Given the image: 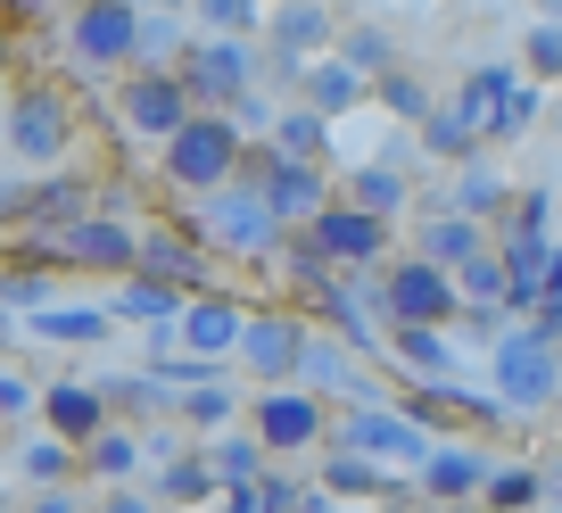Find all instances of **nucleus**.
<instances>
[{
  "instance_id": "obj_8",
  "label": "nucleus",
  "mask_w": 562,
  "mask_h": 513,
  "mask_svg": "<svg viewBox=\"0 0 562 513\" xmlns=\"http://www.w3.org/2000/svg\"><path fill=\"white\" fill-rule=\"evenodd\" d=\"M67 142H75V108H67L58 83H18V91H9V149H18V158L58 166Z\"/></svg>"
},
{
  "instance_id": "obj_46",
  "label": "nucleus",
  "mask_w": 562,
  "mask_h": 513,
  "mask_svg": "<svg viewBox=\"0 0 562 513\" xmlns=\"http://www.w3.org/2000/svg\"><path fill=\"white\" fill-rule=\"evenodd\" d=\"M265 9H299V0H265Z\"/></svg>"
},
{
  "instance_id": "obj_20",
  "label": "nucleus",
  "mask_w": 562,
  "mask_h": 513,
  "mask_svg": "<svg viewBox=\"0 0 562 513\" xmlns=\"http://www.w3.org/2000/svg\"><path fill=\"white\" fill-rule=\"evenodd\" d=\"M265 34H273V51H281V58H315L323 42H331V9H323V0L273 9V25H265Z\"/></svg>"
},
{
  "instance_id": "obj_17",
  "label": "nucleus",
  "mask_w": 562,
  "mask_h": 513,
  "mask_svg": "<svg viewBox=\"0 0 562 513\" xmlns=\"http://www.w3.org/2000/svg\"><path fill=\"white\" fill-rule=\"evenodd\" d=\"M480 248H488V224H472V215H447V208L414 232V257H422V266H439V274H463Z\"/></svg>"
},
{
  "instance_id": "obj_43",
  "label": "nucleus",
  "mask_w": 562,
  "mask_h": 513,
  "mask_svg": "<svg viewBox=\"0 0 562 513\" xmlns=\"http://www.w3.org/2000/svg\"><path fill=\"white\" fill-rule=\"evenodd\" d=\"M290 513H339V497L331 489H299V505H290Z\"/></svg>"
},
{
  "instance_id": "obj_44",
  "label": "nucleus",
  "mask_w": 562,
  "mask_h": 513,
  "mask_svg": "<svg viewBox=\"0 0 562 513\" xmlns=\"http://www.w3.org/2000/svg\"><path fill=\"white\" fill-rule=\"evenodd\" d=\"M18 75V34H9V18H0V83Z\"/></svg>"
},
{
  "instance_id": "obj_4",
  "label": "nucleus",
  "mask_w": 562,
  "mask_h": 513,
  "mask_svg": "<svg viewBox=\"0 0 562 513\" xmlns=\"http://www.w3.org/2000/svg\"><path fill=\"white\" fill-rule=\"evenodd\" d=\"M562 398V348L538 332H505L496 339V406L505 414H538Z\"/></svg>"
},
{
  "instance_id": "obj_16",
  "label": "nucleus",
  "mask_w": 562,
  "mask_h": 513,
  "mask_svg": "<svg viewBox=\"0 0 562 513\" xmlns=\"http://www.w3.org/2000/svg\"><path fill=\"white\" fill-rule=\"evenodd\" d=\"M140 274L166 282V290H207L215 257L199 241H182V232H140Z\"/></svg>"
},
{
  "instance_id": "obj_14",
  "label": "nucleus",
  "mask_w": 562,
  "mask_h": 513,
  "mask_svg": "<svg viewBox=\"0 0 562 513\" xmlns=\"http://www.w3.org/2000/svg\"><path fill=\"white\" fill-rule=\"evenodd\" d=\"M42 423H50V439H67L75 456H83V447L108 431V390H91V381H58V390H42Z\"/></svg>"
},
{
  "instance_id": "obj_47",
  "label": "nucleus",
  "mask_w": 562,
  "mask_h": 513,
  "mask_svg": "<svg viewBox=\"0 0 562 513\" xmlns=\"http://www.w3.org/2000/svg\"><path fill=\"white\" fill-rule=\"evenodd\" d=\"M0 513H25V505H0Z\"/></svg>"
},
{
  "instance_id": "obj_42",
  "label": "nucleus",
  "mask_w": 562,
  "mask_h": 513,
  "mask_svg": "<svg viewBox=\"0 0 562 513\" xmlns=\"http://www.w3.org/2000/svg\"><path fill=\"white\" fill-rule=\"evenodd\" d=\"M25 513H83V497H75V489H42Z\"/></svg>"
},
{
  "instance_id": "obj_22",
  "label": "nucleus",
  "mask_w": 562,
  "mask_h": 513,
  "mask_svg": "<svg viewBox=\"0 0 562 513\" xmlns=\"http://www.w3.org/2000/svg\"><path fill=\"white\" fill-rule=\"evenodd\" d=\"M447 215H472V224H488V215H513V182L488 175V166H463V182L447 191Z\"/></svg>"
},
{
  "instance_id": "obj_5",
  "label": "nucleus",
  "mask_w": 562,
  "mask_h": 513,
  "mask_svg": "<svg viewBox=\"0 0 562 513\" xmlns=\"http://www.w3.org/2000/svg\"><path fill=\"white\" fill-rule=\"evenodd\" d=\"M116 116H124V133H140V142H175L182 124L199 116V100H191V83H182L175 67H133L124 91H116Z\"/></svg>"
},
{
  "instance_id": "obj_33",
  "label": "nucleus",
  "mask_w": 562,
  "mask_h": 513,
  "mask_svg": "<svg viewBox=\"0 0 562 513\" xmlns=\"http://www.w3.org/2000/svg\"><path fill=\"white\" fill-rule=\"evenodd\" d=\"M83 464H91L100 480H116V489H124V472L140 464V439H133V431H100V439L83 447Z\"/></svg>"
},
{
  "instance_id": "obj_35",
  "label": "nucleus",
  "mask_w": 562,
  "mask_h": 513,
  "mask_svg": "<svg viewBox=\"0 0 562 513\" xmlns=\"http://www.w3.org/2000/svg\"><path fill=\"white\" fill-rule=\"evenodd\" d=\"M521 67H529V83H562V25H554V18H546V25H529Z\"/></svg>"
},
{
  "instance_id": "obj_39",
  "label": "nucleus",
  "mask_w": 562,
  "mask_h": 513,
  "mask_svg": "<svg viewBox=\"0 0 562 513\" xmlns=\"http://www.w3.org/2000/svg\"><path fill=\"white\" fill-rule=\"evenodd\" d=\"M0 299H50V274H0Z\"/></svg>"
},
{
  "instance_id": "obj_50",
  "label": "nucleus",
  "mask_w": 562,
  "mask_h": 513,
  "mask_svg": "<svg viewBox=\"0 0 562 513\" xmlns=\"http://www.w3.org/2000/svg\"><path fill=\"white\" fill-rule=\"evenodd\" d=\"M554 124H562V116H554Z\"/></svg>"
},
{
  "instance_id": "obj_40",
  "label": "nucleus",
  "mask_w": 562,
  "mask_h": 513,
  "mask_svg": "<svg viewBox=\"0 0 562 513\" xmlns=\"http://www.w3.org/2000/svg\"><path fill=\"white\" fill-rule=\"evenodd\" d=\"M34 406H42V398H34V390H25L18 372H0V414H34Z\"/></svg>"
},
{
  "instance_id": "obj_26",
  "label": "nucleus",
  "mask_w": 562,
  "mask_h": 513,
  "mask_svg": "<svg viewBox=\"0 0 562 513\" xmlns=\"http://www.w3.org/2000/svg\"><path fill=\"white\" fill-rule=\"evenodd\" d=\"M405 175L397 166H356V182H348V208H364V215H389V224H397V208H405Z\"/></svg>"
},
{
  "instance_id": "obj_29",
  "label": "nucleus",
  "mask_w": 562,
  "mask_h": 513,
  "mask_svg": "<svg viewBox=\"0 0 562 513\" xmlns=\"http://www.w3.org/2000/svg\"><path fill=\"white\" fill-rule=\"evenodd\" d=\"M456 290H463V299H480L472 315H496V306H513V282H505V257H496V248H480L472 266L456 274Z\"/></svg>"
},
{
  "instance_id": "obj_36",
  "label": "nucleus",
  "mask_w": 562,
  "mask_h": 513,
  "mask_svg": "<svg viewBox=\"0 0 562 513\" xmlns=\"http://www.w3.org/2000/svg\"><path fill=\"white\" fill-rule=\"evenodd\" d=\"M34 332H42V339H75V348H83V339L108 332V315H83V306H42Z\"/></svg>"
},
{
  "instance_id": "obj_48",
  "label": "nucleus",
  "mask_w": 562,
  "mask_h": 513,
  "mask_svg": "<svg viewBox=\"0 0 562 513\" xmlns=\"http://www.w3.org/2000/svg\"><path fill=\"white\" fill-rule=\"evenodd\" d=\"M538 513H562V505H538Z\"/></svg>"
},
{
  "instance_id": "obj_23",
  "label": "nucleus",
  "mask_w": 562,
  "mask_h": 513,
  "mask_svg": "<svg viewBox=\"0 0 562 513\" xmlns=\"http://www.w3.org/2000/svg\"><path fill=\"white\" fill-rule=\"evenodd\" d=\"M480 505L488 513H538L546 505V472L538 464H496L488 489H480Z\"/></svg>"
},
{
  "instance_id": "obj_15",
  "label": "nucleus",
  "mask_w": 562,
  "mask_h": 513,
  "mask_svg": "<svg viewBox=\"0 0 562 513\" xmlns=\"http://www.w3.org/2000/svg\"><path fill=\"white\" fill-rule=\"evenodd\" d=\"M488 472H496V464L480 456V447H430V464H422V497H430V505H480Z\"/></svg>"
},
{
  "instance_id": "obj_49",
  "label": "nucleus",
  "mask_w": 562,
  "mask_h": 513,
  "mask_svg": "<svg viewBox=\"0 0 562 513\" xmlns=\"http://www.w3.org/2000/svg\"><path fill=\"white\" fill-rule=\"evenodd\" d=\"M67 9H83V0H67Z\"/></svg>"
},
{
  "instance_id": "obj_37",
  "label": "nucleus",
  "mask_w": 562,
  "mask_h": 513,
  "mask_svg": "<svg viewBox=\"0 0 562 513\" xmlns=\"http://www.w3.org/2000/svg\"><path fill=\"white\" fill-rule=\"evenodd\" d=\"M18 464H25V480H42V489H58V480L75 472V447H67V439H34V447H25V456H18Z\"/></svg>"
},
{
  "instance_id": "obj_24",
  "label": "nucleus",
  "mask_w": 562,
  "mask_h": 513,
  "mask_svg": "<svg viewBox=\"0 0 562 513\" xmlns=\"http://www.w3.org/2000/svg\"><path fill=\"white\" fill-rule=\"evenodd\" d=\"M215 480H224V472H215V456H207V447H182V456L166 464V480H158V489H166V505H207V497H215Z\"/></svg>"
},
{
  "instance_id": "obj_25",
  "label": "nucleus",
  "mask_w": 562,
  "mask_h": 513,
  "mask_svg": "<svg viewBox=\"0 0 562 513\" xmlns=\"http://www.w3.org/2000/svg\"><path fill=\"white\" fill-rule=\"evenodd\" d=\"M323 142H331V124L315 116V108H290V116H273V158H306V166H323Z\"/></svg>"
},
{
  "instance_id": "obj_31",
  "label": "nucleus",
  "mask_w": 562,
  "mask_h": 513,
  "mask_svg": "<svg viewBox=\"0 0 562 513\" xmlns=\"http://www.w3.org/2000/svg\"><path fill=\"white\" fill-rule=\"evenodd\" d=\"M207 456H215V472H224L232 489H257V480H265V447L248 439V431H224V439H215Z\"/></svg>"
},
{
  "instance_id": "obj_11",
  "label": "nucleus",
  "mask_w": 562,
  "mask_h": 513,
  "mask_svg": "<svg viewBox=\"0 0 562 513\" xmlns=\"http://www.w3.org/2000/svg\"><path fill=\"white\" fill-rule=\"evenodd\" d=\"M240 182L273 208V224H315V215L331 208V175H323V166H306V158H273V149H265L257 175H240Z\"/></svg>"
},
{
  "instance_id": "obj_3",
  "label": "nucleus",
  "mask_w": 562,
  "mask_h": 513,
  "mask_svg": "<svg viewBox=\"0 0 562 513\" xmlns=\"http://www.w3.org/2000/svg\"><path fill=\"white\" fill-rule=\"evenodd\" d=\"M140 42H149V18L140 0H83L67 9V58L75 67H140Z\"/></svg>"
},
{
  "instance_id": "obj_38",
  "label": "nucleus",
  "mask_w": 562,
  "mask_h": 513,
  "mask_svg": "<svg viewBox=\"0 0 562 513\" xmlns=\"http://www.w3.org/2000/svg\"><path fill=\"white\" fill-rule=\"evenodd\" d=\"M248 505H257V513H290V505H299V489H290L281 472H265L257 489H248Z\"/></svg>"
},
{
  "instance_id": "obj_2",
  "label": "nucleus",
  "mask_w": 562,
  "mask_h": 513,
  "mask_svg": "<svg viewBox=\"0 0 562 513\" xmlns=\"http://www.w3.org/2000/svg\"><path fill=\"white\" fill-rule=\"evenodd\" d=\"M381 315H389V332H439V323L463 315V290H456V274L422 266V257H389L381 266Z\"/></svg>"
},
{
  "instance_id": "obj_9",
  "label": "nucleus",
  "mask_w": 562,
  "mask_h": 513,
  "mask_svg": "<svg viewBox=\"0 0 562 513\" xmlns=\"http://www.w3.org/2000/svg\"><path fill=\"white\" fill-rule=\"evenodd\" d=\"M323 431H331V414H323L315 390H257L248 398V439L265 447V456H299V447H315Z\"/></svg>"
},
{
  "instance_id": "obj_27",
  "label": "nucleus",
  "mask_w": 562,
  "mask_h": 513,
  "mask_svg": "<svg viewBox=\"0 0 562 513\" xmlns=\"http://www.w3.org/2000/svg\"><path fill=\"white\" fill-rule=\"evenodd\" d=\"M372 100H381L397 124H430V108H439V100H430V83H422L414 67H389L381 83H372Z\"/></svg>"
},
{
  "instance_id": "obj_12",
  "label": "nucleus",
  "mask_w": 562,
  "mask_h": 513,
  "mask_svg": "<svg viewBox=\"0 0 562 513\" xmlns=\"http://www.w3.org/2000/svg\"><path fill=\"white\" fill-rule=\"evenodd\" d=\"M199 232H207V241H224L232 257H273V248H281L273 208H265V199L248 191V182H232V191L199 199Z\"/></svg>"
},
{
  "instance_id": "obj_19",
  "label": "nucleus",
  "mask_w": 562,
  "mask_h": 513,
  "mask_svg": "<svg viewBox=\"0 0 562 513\" xmlns=\"http://www.w3.org/2000/svg\"><path fill=\"white\" fill-rule=\"evenodd\" d=\"M364 91H372V83L348 67V58H315V67H306V108H315L323 124H331V116H348V108L364 100Z\"/></svg>"
},
{
  "instance_id": "obj_32",
  "label": "nucleus",
  "mask_w": 562,
  "mask_h": 513,
  "mask_svg": "<svg viewBox=\"0 0 562 513\" xmlns=\"http://www.w3.org/2000/svg\"><path fill=\"white\" fill-rule=\"evenodd\" d=\"M191 18H199V34H215V42H240L248 25L265 18V0H191Z\"/></svg>"
},
{
  "instance_id": "obj_34",
  "label": "nucleus",
  "mask_w": 562,
  "mask_h": 513,
  "mask_svg": "<svg viewBox=\"0 0 562 513\" xmlns=\"http://www.w3.org/2000/svg\"><path fill=\"white\" fill-rule=\"evenodd\" d=\"M389 348H397L405 365H422V381H439V372L456 365V348H447V332H389Z\"/></svg>"
},
{
  "instance_id": "obj_21",
  "label": "nucleus",
  "mask_w": 562,
  "mask_h": 513,
  "mask_svg": "<svg viewBox=\"0 0 562 513\" xmlns=\"http://www.w3.org/2000/svg\"><path fill=\"white\" fill-rule=\"evenodd\" d=\"M182 290H166V282H149V274H133V282L116 290V306H108V323H182Z\"/></svg>"
},
{
  "instance_id": "obj_45",
  "label": "nucleus",
  "mask_w": 562,
  "mask_h": 513,
  "mask_svg": "<svg viewBox=\"0 0 562 513\" xmlns=\"http://www.w3.org/2000/svg\"><path fill=\"white\" fill-rule=\"evenodd\" d=\"M546 505H562V464H554V472H546Z\"/></svg>"
},
{
  "instance_id": "obj_7",
  "label": "nucleus",
  "mask_w": 562,
  "mask_h": 513,
  "mask_svg": "<svg viewBox=\"0 0 562 513\" xmlns=\"http://www.w3.org/2000/svg\"><path fill=\"white\" fill-rule=\"evenodd\" d=\"M331 447H356V456H372V464H430V423H422L414 406H356L348 423H339V439Z\"/></svg>"
},
{
  "instance_id": "obj_13",
  "label": "nucleus",
  "mask_w": 562,
  "mask_h": 513,
  "mask_svg": "<svg viewBox=\"0 0 562 513\" xmlns=\"http://www.w3.org/2000/svg\"><path fill=\"white\" fill-rule=\"evenodd\" d=\"M306 323H290V315H248V332H240V356L265 372V390H290L299 381V356H306Z\"/></svg>"
},
{
  "instance_id": "obj_1",
  "label": "nucleus",
  "mask_w": 562,
  "mask_h": 513,
  "mask_svg": "<svg viewBox=\"0 0 562 513\" xmlns=\"http://www.w3.org/2000/svg\"><path fill=\"white\" fill-rule=\"evenodd\" d=\"M240 166H248V142H240V124H232L224 108H199L175 142H166V182H175V191L215 199V191L240 182Z\"/></svg>"
},
{
  "instance_id": "obj_30",
  "label": "nucleus",
  "mask_w": 562,
  "mask_h": 513,
  "mask_svg": "<svg viewBox=\"0 0 562 513\" xmlns=\"http://www.w3.org/2000/svg\"><path fill=\"white\" fill-rule=\"evenodd\" d=\"M339 58H348L364 83H381V75L397 67V42H389L381 25H348V34H339Z\"/></svg>"
},
{
  "instance_id": "obj_10",
  "label": "nucleus",
  "mask_w": 562,
  "mask_h": 513,
  "mask_svg": "<svg viewBox=\"0 0 562 513\" xmlns=\"http://www.w3.org/2000/svg\"><path fill=\"white\" fill-rule=\"evenodd\" d=\"M175 75L191 83L199 108H224V100H248V83H257V58H248V42L191 34V42L175 51Z\"/></svg>"
},
{
  "instance_id": "obj_18",
  "label": "nucleus",
  "mask_w": 562,
  "mask_h": 513,
  "mask_svg": "<svg viewBox=\"0 0 562 513\" xmlns=\"http://www.w3.org/2000/svg\"><path fill=\"white\" fill-rule=\"evenodd\" d=\"M182 348H191V365H207V356H224V348H240V332H248V315L232 299H191L182 306Z\"/></svg>"
},
{
  "instance_id": "obj_41",
  "label": "nucleus",
  "mask_w": 562,
  "mask_h": 513,
  "mask_svg": "<svg viewBox=\"0 0 562 513\" xmlns=\"http://www.w3.org/2000/svg\"><path fill=\"white\" fill-rule=\"evenodd\" d=\"M100 513H158V505H149L140 489H108V497H100Z\"/></svg>"
},
{
  "instance_id": "obj_6",
  "label": "nucleus",
  "mask_w": 562,
  "mask_h": 513,
  "mask_svg": "<svg viewBox=\"0 0 562 513\" xmlns=\"http://www.w3.org/2000/svg\"><path fill=\"white\" fill-rule=\"evenodd\" d=\"M389 241H397V224L389 215H364V208H348V199H331V208L306 224V248H315L331 274H364V266H381L389 257Z\"/></svg>"
},
{
  "instance_id": "obj_28",
  "label": "nucleus",
  "mask_w": 562,
  "mask_h": 513,
  "mask_svg": "<svg viewBox=\"0 0 562 513\" xmlns=\"http://www.w3.org/2000/svg\"><path fill=\"white\" fill-rule=\"evenodd\" d=\"M538 83H521V75H505V91H496V108H488V142H513V133H529L538 124Z\"/></svg>"
}]
</instances>
